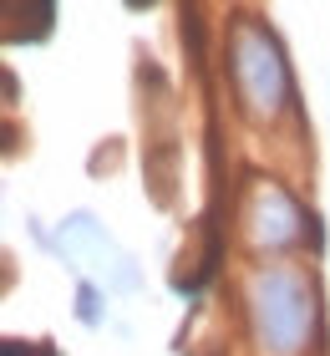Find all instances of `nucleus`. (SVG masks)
I'll return each mask as SVG.
<instances>
[{"instance_id":"6","label":"nucleus","mask_w":330,"mask_h":356,"mask_svg":"<svg viewBox=\"0 0 330 356\" xmlns=\"http://www.w3.org/2000/svg\"><path fill=\"white\" fill-rule=\"evenodd\" d=\"M6 356H56V351L41 341H6Z\"/></svg>"},{"instance_id":"1","label":"nucleus","mask_w":330,"mask_h":356,"mask_svg":"<svg viewBox=\"0 0 330 356\" xmlns=\"http://www.w3.org/2000/svg\"><path fill=\"white\" fill-rule=\"evenodd\" d=\"M249 341L259 356H305L315 346L320 300L300 265H259L249 275Z\"/></svg>"},{"instance_id":"2","label":"nucleus","mask_w":330,"mask_h":356,"mask_svg":"<svg viewBox=\"0 0 330 356\" xmlns=\"http://www.w3.org/2000/svg\"><path fill=\"white\" fill-rule=\"evenodd\" d=\"M229 82H234L239 107L259 122H274L295 102V76H290L285 46L254 15L234 21V31H229Z\"/></svg>"},{"instance_id":"4","label":"nucleus","mask_w":330,"mask_h":356,"mask_svg":"<svg viewBox=\"0 0 330 356\" xmlns=\"http://www.w3.org/2000/svg\"><path fill=\"white\" fill-rule=\"evenodd\" d=\"M56 250L66 254V265H87V260H92L97 270H102L107 290H122V296H127V290H138V280H142L138 265H132V254H127V250L117 245V239H112V234L102 229V224H97V219L87 214V209H81V214H72V219L61 224Z\"/></svg>"},{"instance_id":"3","label":"nucleus","mask_w":330,"mask_h":356,"mask_svg":"<svg viewBox=\"0 0 330 356\" xmlns=\"http://www.w3.org/2000/svg\"><path fill=\"white\" fill-rule=\"evenodd\" d=\"M315 214L305 219V209L290 199L285 188L274 184V178H254V188H249V199H244V239L259 250V254H274V250H285L295 245L300 234H310L320 245V229H315Z\"/></svg>"},{"instance_id":"5","label":"nucleus","mask_w":330,"mask_h":356,"mask_svg":"<svg viewBox=\"0 0 330 356\" xmlns=\"http://www.w3.org/2000/svg\"><path fill=\"white\" fill-rule=\"evenodd\" d=\"M76 316L87 321V326H97V316H102V311H97V285H92V280L76 285Z\"/></svg>"}]
</instances>
